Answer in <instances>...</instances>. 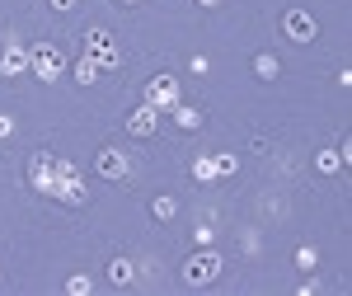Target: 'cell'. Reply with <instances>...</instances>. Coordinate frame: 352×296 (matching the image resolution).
<instances>
[{"mask_svg":"<svg viewBox=\"0 0 352 296\" xmlns=\"http://www.w3.org/2000/svg\"><path fill=\"white\" fill-rule=\"evenodd\" d=\"M141 104H151V108H160V113H169L174 104H184V99H179V81H174L169 71L151 76V81H146V99H141Z\"/></svg>","mask_w":352,"mask_h":296,"instance_id":"cell-5","label":"cell"},{"mask_svg":"<svg viewBox=\"0 0 352 296\" xmlns=\"http://www.w3.org/2000/svg\"><path fill=\"white\" fill-rule=\"evenodd\" d=\"M254 76H258V81H277V76H282V61L272 52H258L254 56Z\"/></svg>","mask_w":352,"mask_h":296,"instance_id":"cell-14","label":"cell"},{"mask_svg":"<svg viewBox=\"0 0 352 296\" xmlns=\"http://www.w3.org/2000/svg\"><path fill=\"white\" fill-rule=\"evenodd\" d=\"M127 132L141 136V141H146V136H155V132H160V108H151V104L132 108V113H127Z\"/></svg>","mask_w":352,"mask_h":296,"instance_id":"cell-10","label":"cell"},{"mask_svg":"<svg viewBox=\"0 0 352 296\" xmlns=\"http://www.w3.org/2000/svg\"><path fill=\"white\" fill-rule=\"evenodd\" d=\"M85 56H94L99 71H118V66H122V52H118L109 28H89V33H85Z\"/></svg>","mask_w":352,"mask_h":296,"instance_id":"cell-4","label":"cell"},{"mask_svg":"<svg viewBox=\"0 0 352 296\" xmlns=\"http://www.w3.org/2000/svg\"><path fill=\"white\" fill-rule=\"evenodd\" d=\"M212 156H217V174L221 179H230V174L240 169V156H230V151H212Z\"/></svg>","mask_w":352,"mask_h":296,"instance_id":"cell-18","label":"cell"},{"mask_svg":"<svg viewBox=\"0 0 352 296\" xmlns=\"http://www.w3.org/2000/svg\"><path fill=\"white\" fill-rule=\"evenodd\" d=\"M221 268H226V259H221L217 249H197V254L184 259V282L188 287H207V282L221 277Z\"/></svg>","mask_w":352,"mask_h":296,"instance_id":"cell-3","label":"cell"},{"mask_svg":"<svg viewBox=\"0 0 352 296\" xmlns=\"http://www.w3.org/2000/svg\"><path fill=\"white\" fill-rule=\"evenodd\" d=\"M52 151H38V156H28V184L33 193H43V198H52V184H56V169H52Z\"/></svg>","mask_w":352,"mask_h":296,"instance_id":"cell-6","label":"cell"},{"mask_svg":"<svg viewBox=\"0 0 352 296\" xmlns=\"http://www.w3.org/2000/svg\"><path fill=\"white\" fill-rule=\"evenodd\" d=\"M52 169H56L52 198H56V202H66V207H85V202H89V193H85V179H80V169H76L71 160H61V156L52 160Z\"/></svg>","mask_w":352,"mask_h":296,"instance_id":"cell-1","label":"cell"},{"mask_svg":"<svg viewBox=\"0 0 352 296\" xmlns=\"http://www.w3.org/2000/svg\"><path fill=\"white\" fill-rule=\"evenodd\" d=\"M315 169H320V174H338V169H343V160H338V151H315Z\"/></svg>","mask_w":352,"mask_h":296,"instance_id":"cell-17","label":"cell"},{"mask_svg":"<svg viewBox=\"0 0 352 296\" xmlns=\"http://www.w3.org/2000/svg\"><path fill=\"white\" fill-rule=\"evenodd\" d=\"M169 118H174L179 132H197V127H202V108H192V104H174V108H169Z\"/></svg>","mask_w":352,"mask_h":296,"instance_id":"cell-12","label":"cell"},{"mask_svg":"<svg viewBox=\"0 0 352 296\" xmlns=\"http://www.w3.org/2000/svg\"><path fill=\"white\" fill-rule=\"evenodd\" d=\"M10 136H14V118H10V113H0V141H10Z\"/></svg>","mask_w":352,"mask_h":296,"instance_id":"cell-21","label":"cell"},{"mask_svg":"<svg viewBox=\"0 0 352 296\" xmlns=\"http://www.w3.org/2000/svg\"><path fill=\"white\" fill-rule=\"evenodd\" d=\"M151 212H155V221H174V216H179V198H169V193H160V198L151 202Z\"/></svg>","mask_w":352,"mask_h":296,"instance_id":"cell-16","label":"cell"},{"mask_svg":"<svg viewBox=\"0 0 352 296\" xmlns=\"http://www.w3.org/2000/svg\"><path fill=\"white\" fill-rule=\"evenodd\" d=\"M94 169H99L104 179H127L132 160H127V151H118V146H104V151L94 156Z\"/></svg>","mask_w":352,"mask_h":296,"instance_id":"cell-9","label":"cell"},{"mask_svg":"<svg viewBox=\"0 0 352 296\" xmlns=\"http://www.w3.org/2000/svg\"><path fill=\"white\" fill-rule=\"evenodd\" d=\"M66 66H71V56L61 52L56 43H38V47H28V71L38 76V81H61L66 76Z\"/></svg>","mask_w":352,"mask_h":296,"instance_id":"cell-2","label":"cell"},{"mask_svg":"<svg viewBox=\"0 0 352 296\" xmlns=\"http://www.w3.org/2000/svg\"><path fill=\"white\" fill-rule=\"evenodd\" d=\"M118 5H141V0H118Z\"/></svg>","mask_w":352,"mask_h":296,"instance_id":"cell-24","label":"cell"},{"mask_svg":"<svg viewBox=\"0 0 352 296\" xmlns=\"http://www.w3.org/2000/svg\"><path fill=\"white\" fill-rule=\"evenodd\" d=\"M94 292V282L85 277V273H76V277H66V296H89Z\"/></svg>","mask_w":352,"mask_h":296,"instance_id":"cell-20","label":"cell"},{"mask_svg":"<svg viewBox=\"0 0 352 296\" xmlns=\"http://www.w3.org/2000/svg\"><path fill=\"white\" fill-rule=\"evenodd\" d=\"M76 81L80 85H99V61H94V56H76Z\"/></svg>","mask_w":352,"mask_h":296,"instance_id":"cell-15","label":"cell"},{"mask_svg":"<svg viewBox=\"0 0 352 296\" xmlns=\"http://www.w3.org/2000/svg\"><path fill=\"white\" fill-rule=\"evenodd\" d=\"M47 5H52L56 14H66V10H76V0H47Z\"/></svg>","mask_w":352,"mask_h":296,"instance_id":"cell-22","label":"cell"},{"mask_svg":"<svg viewBox=\"0 0 352 296\" xmlns=\"http://www.w3.org/2000/svg\"><path fill=\"white\" fill-rule=\"evenodd\" d=\"M192 179H197V184H217V179H221V174H217V156H212V151L192 160Z\"/></svg>","mask_w":352,"mask_h":296,"instance_id":"cell-13","label":"cell"},{"mask_svg":"<svg viewBox=\"0 0 352 296\" xmlns=\"http://www.w3.org/2000/svg\"><path fill=\"white\" fill-rule=\"evenodd\" d=\"M315 264H320L315 244H300V249H296V268H300V273H315Z\"/></svg>","mask_w":352,"mask_h":296,"instance_id":"cell-19","label":"cell"},{"mask_svg":"<svg viewBox=\"0 0 352 296\" xmlns=\"http://www.w3.org/2000/svg\"><path fill=\"white\" fill-rule=\"evenodd\" d=\"M28 71V47L24 43H0V76L5 81H19Z\"/></svg>","mask_w":352,"mask_h":296,"instance_id":"cell-8","label":"cell"},{"mask_svg":"<svg viewBox=\"0 0 352 296\" xmlns=\"http://www.w3.org/2000/svg\"><path fill=\"white\" fill-rule=\"evenodd\" d=\"M282 33L305 47V43L320 38V24H315V14H305V10H287V14H282Z\"/></svg>","mask_w":352,"mask_h":296,"instance_id":"cell-7","label":"cell"},{"mask_svg":"<svg viewBox=\"0 0 352 296\" xmlns=\"http://www.w3.org/2000/svg\"><path fill=\"white\" fill-rule=\"evenodd\" d=\"M192 5H202V10H217L221 0H192Z\"/></svg>","mask_w":352,"mask_h":296,"instance_id":"cell-23","label":"cell"},{"mask_svg":"<svg viewBox=\"0 0 352 296\" xmlns=\"http://www.w3.org/2000/svg\"><path fill=\"white\" fill-rule=\"evenodd\" d=\"M109 282H113V287H132V282H136V264L127 259V254L109 259Z\"/></svg>","mask_w":352,"mask_h":296,"instance_id":"cell-11","label":"cell"}]
</instances>
